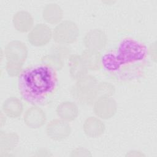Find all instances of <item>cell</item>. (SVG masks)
Listing matches in <instances>:
<instances>
[{"label":"cell","instance_id":"6da1fadb","mask_svg":"<svg viewBox=\"0 0 157 157\" xmlns=\"http://www.w3.org/2000/svg\"><path fill=\"white\" fill-rule=\"evenodd\" d=\"M148 49L140 42L125 38L114 51L101 58L102 67L109 76L120 83H130L144 75L147 63Z\"/></svg>","mask_w":157,"mask_h":157},{"label":"cell","instance_id":"7a4b0ae2","mask_svg":"<svg viewBox=\"0 0 157 157\" xmlns=\"http://www.w3.org/2000/svg\"><path fill=\"white\" fill-rule=\"evenodd\" d=\"M18 88L26 102L34 105L48 104L58 89L56 69L45 63L28 67L19 75Z\"/></svg>","mask_w":157,"mask_h":157},{"label":"cell","instance_id":"3957f363","mask_svg":"<svg viewBox=\"0 0 157 157\" xmlns=\"http://www.w3.org/2000/svg\"><path fill=\"white\" fill-rule=\"evenodd\" d=\"M6 55L8 62L22 65L27 56V48L21 42H11L6 48Z\"/></svg>","mask_w":157,"mask_h":157},{"label":"cell","instance_id":"277c9868","mask_svg":"<svg viewBox=\"0 0 157 157\" xmlns=\"http://www.w3.org/2000/svg\"><path fill=\"white\" fill-rule=\"evenodd\" d=\"M66 34L62 43H71L77 40L79 31L76 25L70 21H65L58 25L54 31L55 40Z\"/></svg>","mask_w":157,"mask_h":157},{"label":"cell","instance_id":"5b68a950","mask_svg":"<svg viewBox=\"0 0 157 157\" xmlns=\"http://www.w3.org/2000/svg\"><path fill=\"white\" fill-rule=\"evenodd\" d=\"M51 37V29L44 24L37 25L28 36L29 42L35 46L45 45L50 40Z\"/></svg>","mask_w":157,"mask_h":157},{"label":"cell","instance_id":"8992f818","mask_svg":"<svg viewBox=\"0 0 157 157\" xmlns=\"http://www.w3.org/2000/svg\"><path fill=\"white\" fill-rule=\"evenodd\" d=\"M71 132L70 125L62 120H54L47 126V135L55 140H61L67 137Z\"/></svg>","mask_w":157,"mask_h":157},{"label":"cell","instance_id":"52a82bcc","mask_svg":"<svg viewBox=\"0 0 157 157\" xmlns=\"http://www.w3.org/2000/svg\"><path fill=\"white\" fill-rule=\"evenodd\" d=\"M45 120L46 117L44 111L36 106L28 109L24 115L25 123L32 128H37L42 126Z\"/></svg>","mask_w":157,"mask_h":157},{"label":"cell","instance_id":"ba28073f","mask_svg":"<svg viewBox=\"0 0 157 157\" xmlns=\"http://www.w3.org/2000/svg\"><path fill=\"white\" fill-rule=\"evenodd\" d=\"M104 123L95 117H90L86 119L84 124L85 134L92 137L101 136L104 132Z\"/></svg>","mask_w":157,"mask_h":157},{"label":"cell","instance_id":"9c48e42d","mask_svg":"<svg viewBox=\"0 0 157 157\" xmlns=\"http://www.w3.org/2000/svg\"><path fill=\"white\" fill-rule=\"evenodd\" d=\"M58 115L66 121L74 120L78 115L77 106L71 102H64L60 104L56 109Z\"/></svg>","mask_w":157,"mask_h":157},{"label":"cell","instance_id":"30bf717a","mask_svg":"<svg viewBox=\"0 0 157 157\" xmlns=\"http://www.w3.org/2000/svg\"><path fill=\"white\" fill-rule=\"evenodd\" d=\"M2 109L5 113L11 118H17L22 113L23 105L16 98H10L3 104Z\"/></svg>","mask_w":157,"mask_h":157},{"label":"cell","instance_id":"8fae6325","mask_svg":"<svg viewBox=\"0 0 157 157\" xmlns=\"http://www.w3.org/2000/svg\"><path fill=\"white\" fill-rule=\"evenodd\" d=\"M62 16V9L56 4H47L43 11L44 18L50 23H58L61 20Z\"/></svg>","mask_w":157,"mask_h":157},{"label":"cell","instance_id":"7c38bea8","mask_svg":"<svg viewBox=\"0 0 157 157\" xmlns=\"http://www.w3.org/2000/svg\"><path fill=\"white\" fill-rule=\"evenodd\" d=\"M71 75L73 78L80 79L86 74V67L82 58L77 55H73L69 61Z\"/></svg>","mask_w":157,"mask_h":157},{"label":"cell","instance_id":"4fadbf2b","mask_svg":"<svg viewBox=\"0 0 157 157\" xmlns=\"http://www.w3.org/2000/svg\"><path fill=\"white\" fill-rule=\"evenodd\" d=\"M21 66L20 64H17L12 63L10 62H7V71L10 76H16L18 75L21 71Z\"/></svg>","mask_w":157,"mask_h":157}]
</instances>
